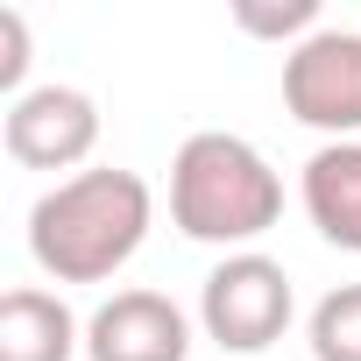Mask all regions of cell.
<instances>
[{
	"label": "cell",
	"mask_w": 361,
	"mask_h": 361,
	"mask_svg": "<svg viewBox=\"0 0 361 361\" xmlns=\"http://www.w3.org/2000/svg\"><path fill=\"white\" fill-rule=\"evenodd\" d=\"M149 220H156L149 185L121 163H99V170L57 177L29 206V255L50 283H106L142 255Z\"/></svg>",
	"instance_id": "cell-1"
},
{
	"label": "cell",
	"mask_w": 361,
	"mask_h": 361,
	"mask_svg": "<svg viewBox=\"0 0 361 361\" xmlns=\"http://www.w3.org/2000/svg\"><path fill=\"white\" fill-rule=\"evenodd\" d=\"M276 220H283V177L269 170V156L248 135L199 128V135L177 142V156H170V227L185 241L241 255Z\"/></svg>",
	"instance_id": "cell-2"
},
{
	"label": "cell",
	"mask_w": 361,
	"mask_h": 361,
	"mask_svg": "<svg viewBox=\"0 0 361 361\" xmlns=\"http://www.w3.org/2000/svg\"><path fill=\"white\" fill-rule=\"evenodd\" d=\"M298 298H290V269L262 248H241V255H220L199 283V326L213 347L227 354H269L290 326Z\"/></svg>",
	"instance_id": "cell-3"
},
{
	"label": "cell",
	"mask_w": 361,
	"mask_h": 361,
	"mask_svg": "<svg viewBox=\"0 0 361 361\" xmlns=\"http://www.w3.org/2000/svg\"><path fill=\"white\" fill-rule=\"evenodd\" d=\"M283 114L326 142H361V29H312L283 50Z\"/></svg>",
	"instance_id": "cell-4"
},
{
	"label": "cell",
	"mask_w": 361,
	"mask_h": 361,
	"mask_svg": "<svg viewBox=\"0 0 361 361\" xmlns=\"http://www.w3.org/2000/svg\"><path fill=\"white\" fill-rule=\"evenodd\" d=\"M0 142L22 170H71L99 149V99L78 85H29L22 99H8Z\"/></svg>",
	"instance_id": "cell-5"
},
{
	"label": "cell",
	"mask_w": 361,
	"mask_h": 361,
	"mask_svg": "<svg viewBox=\"0 0 361 361\" xmlns=\"http://www.w3.org/2000/svg\"><path fill=\"white\" fill-rule=\"evenodd\" d=\"M192 319L163 290H114L85 319V361H185Z\"/></svg>",
	"instance_id": "cell-6"
},
{
	"label": "cell",
	"mask_w": 361,
	"mask_h": 361,
	"mask_svg": "<svg viewBox=\"0 0 361 361\" xmlns=\"http://www.w3.org/2000/svg\"><path fill=\"white\" fill-rule=\"evenodd\" d=\"M298 199H305V220L319 227V241L361 255V142H319L305 156Z\"/></svg>",
	"instance_id": "cell-7"
},
{
	"label": "cell",
	"mask_w": 361,
	"mask_h": 361,
	"mask_svg": "<svg viewBox=\"0 0 361 361\" xmlns=\"http://www.w3.org/2000/svg\"><path fill=\"white\" fill-rule=\"evenodd\" d=\"M71 354H85V326L57 290L15 283L0 298V361H71Z\"/></svg>",
	"instance_id": "cell-8"
},
{
	"label": "cell",
	"mask_w": 361,
	"mask_h": 361,
	"mask_svg": "<svg viewBox=\"0 0 361 361\" xmlns=\"http://www.w3.org/2000/svg\"><path fill=\"white\" fill-rule=\"evenodd\" d=\"M305 340H312V361H361V283L326 290L305 319Z\"/></svg>",
	"instance_id": "cell-9"
},
{
	"label": "cell",
	"mask_w": 361,
	"mask_h": 361,
	"mask_svg": "<svg viewBox=\"0 0 361 361\" xmlns=\"http://www.w3.org/2000/svg\"><path fill=\"white\" fill-rule=\"evenodd\" d=\"M234 22H241L248 36H276V43H283V36H298V43H305L312 29H326L312 0H283V8H255V0H241V8H234Z\"/></svg>",
	"instance_id": "cell-10"
},
{
	"label": "cell",
	"mask_w": 361,
	"mask_h": 361,
	"mask_svg": "<svg viewBox=\"0 0 361 361\" xmlns=\"http://www.w3.org/2000/svg\"><path fill=\"white\" fill-rule=\"evenodd\" d=\"M29 22H22V8H0V92L8 99H22L29 85Z\"/></svg>",
	"instance_id": "cell-11"
}]
</instances>
